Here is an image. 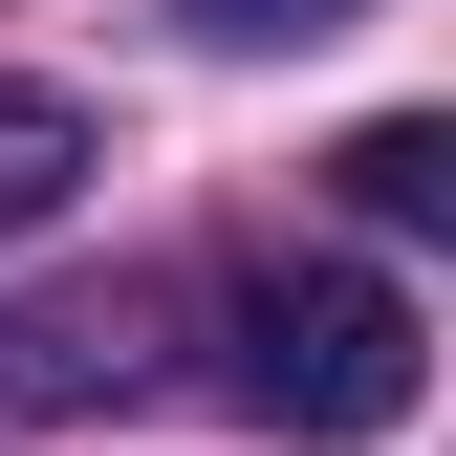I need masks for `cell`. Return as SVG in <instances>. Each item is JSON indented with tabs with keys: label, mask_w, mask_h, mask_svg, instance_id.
<instances>
[{
	"label": "cell",
	"mask_w": 456,
	"mask_h": 456,
	"mask_svg": "<svg viewBox=\"0 0 456 456\" xmlns=\"http://www.w3.org/2000/svg\"><path fill=\"white\" fill-rule=\"evenodd\" d=\"M413 370H435L413 282H370V261H261L240 282V413H282V435H391Z\"/></svg>",
	"instance_id": "6da1fadb"
},
{
	"label": "cell",
	"mask_w": 456,
	"mask_h": 456,
	"mask_svg": "<svg viewBox=\"0 0 456 456\" xmlns=\"http://www.w3.org/2000/svg\"><path fill=\"white\" fill-rule=\"evenodd\" d=\"M217 44H305V22H348V0H196Z\"/></svg>",
	"instance_id": "5b68a950"
},
{
	"label": "cell",
	"mask_w": 456,
	"mask_h": 456,
	"mask_svg": "<svg viewBox=\"0 0 456 456\" xmlns=\"http://www.w3.org/2000/svg\"><path fill=\"white\" fill-rule=\"evenodd\" d=\"M66 175H87V109H66V87H0V240L66 217Z\"/></svg>",
	"instance_id": "277c9868"
},
{
	"label": "cell",
	"mask_w": 456,
	"mask_h": 456,
	"mask_svg": "<svg viewBox=\"0 0 456 456\" xmlns=\"http://www.w3.org/2000/svg\"><path fill=\"white\" fill-rule=\"evenodd\" d=\"M0 391H22V413L152 391V282H109V305H22V326H0Z\"/></svg>",
	"instance_id": "7a4b0ae2"
},
{
	"label": "cell",
	"mask_w": 456,
	"mask_h": 456,
	"mask_svg": "<svg viewBox=\"0 0 456 456\" xmlns=\"http://www.w3.org/2000/svg\"><path fill=\"white\" fill-rule=\"evenodd\" d=\"M326 175H348V217H391V240H435V217H456V131H435V109H370V131L326 152Z\"/></svg>",
	"instance_id": "3957f363"
}]
</instances>
